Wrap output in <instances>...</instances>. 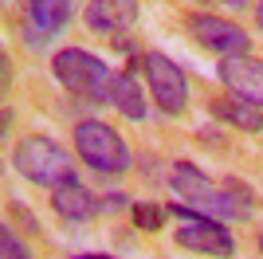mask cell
<instances>
[{
    "label": "cell",
    "instance_id": "cell-1",
    "mask_svg": "<svg viewBox=\"0 0 263 259\" xmlns=\"http://www.w3.org/2000/svg\"><path fill=\"white\" fill-rule=\"evenodd\" d=\"M51 71L75 98H83V102H110V79L114 75H110V67L99 55L83 51V47H63V51H55Z\"/></svg>",
    "mask_w": 263,
    "mask_h": 259
},
{
    "label": "cell",
    "instance_id": "cell-2",
    "mask_svg": "<svg viewBox=\"0 0 263 259\" xmlns=\"http://www.w3.org/2000/svg\"><path fill=\"white\" fill-rule=\"evenodd\" d=\"M12 165L16 173H24L28 181L47 184V189H59V184L75 181V161L63 145H55L51 138H24L16 141L12 150Z\"/></svg>",
    "mask_w": 263,
    "mask_h": 259
},
{
    "label": "cell",
    "instance_id": "cell-3",
    "mask_svg": "<svg viewBox=\"0 0 263 259\" xmlns=\"http://www.w3.org/2000/svg\"><path fill=\"white\" fill-rule=\"evenodd\" d=\"M75 150L79 157L99 173H126L130 169V150L126 141L118 138V130H110L106 122H79L75 126Z\"/></svg>",
    "mask_w": 263,
    "mask_h": 259
},
{
    "label": "cell",
    "instance_id": "cell-4",
    "mask_svg": "<svg viewBox=\"0 0 263 259\" xmlns=\"http://www.w3.org/2000/svg\"><path fill=\"white\" fill-rule=\"evenodd\" d=\"M138 67L145 71V83H149V98H154L157 106L165 114H181L189 106V79L185 71L161 51H149L138 59Z\"/></svg>",
    "mask_w": 263,
    "mask_h": 259
},
{
    "label": "cell",
    "instance_id": "cell-5",
    "mask_svg": "<svg viewBox=\"0 0 263 259\" xmlns=\"http://www.w3.org/2000/svg\"><path fill=\"white\" fill-rule=\"evenodd\" d=\"M189 32L197 35L209 51H216L220 59L248 55V47H252V35L243 32L240 24L220 20V16H209V12H193V16H189Z\"/></svg>",
    "mask_w": 263,
    "mask_h": 259
},
{
    "label": "cell",
    "instance_id": "cell-6",
    "mask_svg": "<svg viewBox=\"0 0 263 259\" xmlns=\"http://www.w3.org/2000/svg\"><path fill=\"white\" fill-rule=\"evenodd\" d=\"M197 208H204V216H212V220H252V212H255V193H252L243 181L228 177V181H224V189H212V193L200 196Z\"/></svg>",
    "mask_w": 263,
    "mask_h": 259
},
{
    "label": "cell",
    "instance_id": "cell-7",
    "mask_svg": "<svg viewBox=\"0 0 263 259\" xmlns=\"http://www.w3.org/2000/svg\"><path fill=\"white\" fill-rule=\"evenodd\" d=\"M216 75L236 98H243V102H252V106L263 110V63L259 59H252V55H232V59L220 63Z\"/></svg>",
    "mask_w": 263,
    "mask_h": 259
},
{
    "label": "cell",
    "instance_id": "cell-8",
    "mask_svg": "<svg viewBox=\"0 0 263 259\" xmlns=\"http://www.w3.org/2000/svg\"><path fill=\"white\" fill-rule=\"evenodd\" d=\"M177 244H181V248H189V251H200V255H220V259H228L232 251H236L232 232L220 224V220H212V216L185 224L181 232H177Z\"/></svg>",
    "mask_w": 263,
    "mask_h": 259
},
{
    "label": "cell",
    "instance_id": "cell-9",
    "mask_svg": "<svg viewBox=\"0 0 263 259\" xmlns=\"http://www.w3.org/2000/svg\"><path fill=\"white\" fill-rule=\"evenodd\" d=\"M87 24L95 32H130L138 24V0H90Z\"/></svg>",
    "mask_w": 263,
    "mask_h": 259
},
{
    "label": "cell",
    "instance_id": "cell-10",
    "mask_svg": "<svg viewBox=\"0 0 263 259\" xmlns=\"http://www.w3.org/2000/svg\"><path fill=\"white\" fill-rule=\"evenodd\" d=\"M51 208L63 216V220H87V216H95L99 200H95V193H90L87 184L67 181V184H59L51 193Z\"/></svg>",
    "mask_w": 263,
    "mask_h": 259
},
{
    "label": "cell",
    "instance_id": "cell-11",
    "mask_svg": "<svg viewBox=\"0 0 263 259\" xmlns=\"http://www.w3.org/2000/svg\"><path fill=\"white\" fill-rule=\"evenodd\" d=\"M212 114L216 118H224L228 126H236V130H243V134H259L263 130V110L259 106H252V102H243V98H216L212 102Z\"/></svg>",
    "mask_w": 263,
    "mask_h": 259
},
{
    "label": "cell",
    "instance_id": "cell-12",
    "mask_svg": "<svg viewBox=\"0 0 263 259\" xmlns=\"http://www.w3.org/2000/svg\"><path fill=\"white\" fill-rule=\"evenodd\" d=\"M110 102L118 106V114H126V118H134V122L145 118L142 86H138V79H134L130 71H118V75L110 79Z\"/></svg>",
    "mask_w": 263,
    "mask_h": 259
},
{
    "label": "cell",
    "instance_id": "cell-13",
    "mask_svg": "<svg viewBox=\"0 0 263 259\" xmlns=\"http://www.w3.org/2000/svg\"><path fill=\"white\" fill-rule=\"evenodd\" d=\"M169 189H173L185 205H200V196L212 193V181L197 169L193 161H177L173 173H169Z\"/></svg>",
    "mask_w": 263,
    "mask_h": 259
},
{
    "label": "cell",
    "instance_id": "cell-14",
    "mask_svg": "<svg viewBox=\"0 0 263 259\" xmlns=\"http://www.w3.org/2000/svg\"><path fill=\"white\" fill-rule=\"evenodd\" d=\"M28 20H32L35 32L51 35L71 20V0H32L28 4Z\"/></svg>",
    "mask_w": 263,
    "mask_h": 259
},
{
    "label": "cell",
    "instance_id": "cell-15",
    "mask_svg": "<svg viewBox=\"0 0 263 259\" xmlns=\"http://www.w3.org/2000/svg\"><path fill=\"white\" fill-rule=\"evenodd\" d=\"M165 216H169V208H161V205H149V200L134 205V220H138V228H145V232H157V228L165 224Z\"/></svg>",
    "mask_w": 263,
    "mask_h": 259
},
{
    "label": "cell",
    "instance_id": "cell-16",
    "mask_svg": "<svg viewBox=\"0 0 263 259\" xmlns=\"http://www.w3.org/2000/svg\"><path fill=\"white\" fill-rule=\"evenodd\" d=\"M0 251H4L0 259H32V255H28V248L16 239V232H12V228H0Z\"/></svg>",
    "mask_w": 263,
    "mask_h": 259
},
{
    "label": "cell",
    "instance_id": "cell-17",
    "mask_svg": "<svg viewBox=\"0 0 263 259\" xmlns=\"http://www.w3.org/2000/svg\"><path fill=\"white\" fill-rule=\"evenodd\" d=\"M255 24H259V32H263V4H255Z\"/></svg>",
    "mask_w": 263,
    "mask_h": 259
},
{
    "label": "cell",
    "instance_id": "cell-18",
    "mask_svg": "<svg viewBox=\"0 0 263 259\" xmlns=\"http://www.w3.org/2000/svg\"><path fill=\"white\" fill-rule=\"evenodd\" d=\"M75 259H114V255H99V251H90V255H75Z\"/></svg>",
    "mask_w": 263,
    "mask_h": 259
},
{
    "label": "cell",
    "instance_id": "cell-19",
    "mask_svg": "<svg viewBox=\"0 0 263 259\" xmlns=\"http://www.w3.org/2000/svg\"><path fill=\"white\" fill-rule=\"evenodd\" d=\"M224 4H232V8H248V0H224Z\"/></svg>",
    "mask_w": 263,
    "mask_h": 259
},
{
    "label": "cell",
    "instance_id": "cell-20",
    "mask_svg": "<svg viewBox=\"0 0 263 259\" xmlns=\"http://www.w3.org/2000/svg\"><path fill=\"white\" fill-rule=\"evenodd\" d=\"M259 251H263V236H259Z\"/></svg>",
    "mask_w": 263,
    "mask_h": 259
}]
</instances>
